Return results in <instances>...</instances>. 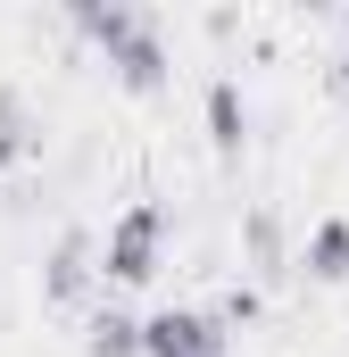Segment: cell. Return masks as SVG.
<instances>
[{
  "instance_id": "3957f363",
  "label": "cell",
  "mask_w": 349,
  "mask_h": 357,
  "mask_svg": "<svg viewBox=\"0 0 349 357\" xmlns=\"http://www.w3.org/2000/svg\"><path fill=\"white\" fill-rule=\"evenodd\" d=\"M225 316H200V307H158L142 316V357H225Z\"/></svg>"
},
{
  "instance_id": "8992f818",
  "label": "cell",
  "mask_w": 349,
  "mask_h": 357,
  "mask_svg": "<svg viewBox=\"0 0 349 357\" xmlns=\"http://www.w3.org/2000/svg\"><path fill=\"white\" fill-rule=\"evenodd\" d=\"M84 357H142V324L125 307H91L84 316Z\"/></svg>"
},
{
  "instance_id": "ba28073f",
  "label": "cell",
  "mask_w": 349,
  "mask_h": 357,
  "mask_svg": "<svg viewBox=\"0 0 349 357\" xmlns=\"http://www.w3.org/2000/svg\"><path fill=\"white\" fill-rule=\"evenodd\" d=\"M34 150H42V125L25 116V100H17V91H0V175H17Z\"/></svg>"
},
{
  "instance_id": "5b68a950",
  "label": "cell",
  "mask_w": 349,
  "mask_h": 357,
  "mask_svg": "<svg viewBox=\"0 0 349 357\" xmlns=\"http://www.w3.org/2000/svg\"><path fill=\"white\" fill-rule=\"evenodd\" d=\"M208 142H216L225 158H242V142H250V100H242L233 75H216V84H208Z\"/></svg>"
},
{
  "instance_id": "52a82bcc",
  "label": "cell",
  "mask_w": 349,
  "mask_h": 357,
  "mask_svg": "<svg viewBox=\"0 0 349 357\" xmlns=\"http://www.w3.org/2000/svg\"><path fill=\"white\" fill-rule=\"evenodd\" d=\"M299 266L316 274V282H349V216H325V225L308 233V250H299Z\"/></svg>"
},
{
  "instance_id": "277c9868",
  "label": "cell",
  "mask_w": 349,
  "mask_h": 357,
  "mask_svg": "<svg viewBox=\"0 0 349 357\" xmlns=\"http://www.w3.org/2000/svg\"><path fill=\"white\" fill-rule=\"evenodd\" d=\"M91 282H100V250H91L84 233H67L59 250H50V274H42V291L59 299V307H84Z\"/></svg>"
},
{
  "instance_id": "6da1fadb",
  "label": "cell",
  "mask_w": 349,
  "mask_h": 357,
  "mask_svg": "<svg viewBox=\"0 0 349 357\" xmlns=\"http://www.w3.org/2000/svg\"><path fill=\"white\" fill-rule=\"evenodd\" d=\"M75 33L117 67V84H125V91H158V84H167V33H158V17L84 0V8H75Z\"/></svg>"
},
{
  "instance_id": "7a4b0ae2",
  "label": "cell",
  "mask_w": 349,
  "mask_h": 357,
  "mask_svg": "<svg viewBox=\"0 0 349 357\" xmlns=\"http://www.w3.org/2000/svg\"><path fill=\"white\" fill-rule=\"evenodd\" d=\"M158 250H167V216H158L150 199H133V208L108 225V241H100V282H108V291H142V282L158 274Z\"/></svg>"
}]
</instances>
